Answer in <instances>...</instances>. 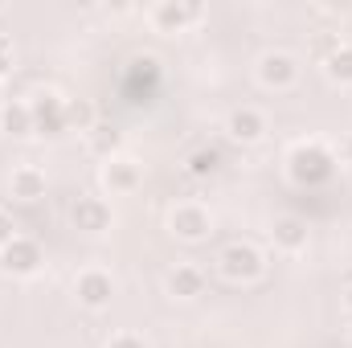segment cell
<instances>
[{"mask_svg": "<svg viewBox=\"0 0 352 348\" xmlns=\"http://www.w3.org/2000/svg\"><path fill=\"white\" fill-rule=\"evenodd\" d=\"M336 173V156L324 148V144H316V140H307V144H295L291 152H287V176H291V184H299V188H320V184H328Z\"/></svg>", "mask_w": 352, "mask_h": 348, "instance_id": "6da1fadb", "label": "cell"}, {"mask_svg": "<svg viewBox=\"0 0 352 348\" xmlns=\"http://www.w3.org/2000/svg\"><path fill=\"white\" fill-rule=\"evenodd\" d=\"M168 230L180 242H205L213 234V213L201 201H176L168 209Z\"/></svg>", "mask_w": 352, "mask_h": 348, "instance_id": "7a4b0ae2", "label": "cell"}, {"mask_svg": "<svg viewBox=\"0 0 352 348\" xmlns=\"http://www.w3.org/2000/svg\"><path fill=\"white\" fill-rule=\"evenodd\" d=\"M217 270H221L230 283H254L266 270V262L250 242H230V246L217 254Z\"/></svg>", "mask_w": 352, "mask_h": 348, "instance_id": "3957f363", "label": "cell"}, {"mask_svg": "<svg viewBox=\"0 0 352 348\" xmlns=\"http://www.w3.org/2000/svg\"><path fill=\"white\" fill-rule=\"evenodd\" d=\"M254 78L266 90H291L299 83V62L287 50H266L263 58H258V66H254Z\"/></svg>", "mask_w": 352, "mask_h": 348, "instance_id": "277c9868", "label": "cell"}, {"mask_svg": "<svg viewBox=\"0 0 352 348\" xmlns=\"http://www.w3.org/2000/svg\"><path fill=\"white\" fill-rule=\"evenodd\" d=\"M41 262H45L41 242H37V238H25V234H16V238L0 250V270H4V274H16V279L37 274V270H41Z\"/></svg>", "mask_w": 352, "mask_h": 348, "instance_id": "5b68a950", "label": "cell"}, {"mask_svg": "<svg viewBox=\"0 0 352 348\" xmlns=\"http://www.w3.org/2000/svg\"><path fill=\"white\" fill-rule=\"evenodd\" d=\"M74 299H78L82 307H90V312L111 307V299H115V279H111V270H102V266L78 270V279H74Z\"/></svg>", "mask_w": 352, "mask_h": 348, "instance_id": "8992f818", "label": "cell"}, {"mask_svg": "<svg viewBox=\"0 0 352 348\" xmlns=\"http://www.w3.org/2000/svg\"><path fill=\"white\" fill-rule=\"evenodd\" d=\"M148 17H152L156 33H184L188 25H197L205 17V8L197 0H160L148 8Z\"/></svg>", "mask_w": 352, "mask_h": 348, "instance_id": "52a82bcc", "label": "cell"}, {"mask_svg": "<svg viewBox=\"0 0 352 348\" xmlns=\"http://www.w3.org/2000/svg\"><path fill=\"white\" fill-rule=\"evenodd\" d=\"M29 111H33V135H62L66 131V98L58 90L33 94Z\"/></svg>", "mask_w": 352, "mask_h": 348, "instance_id": "ba28073f", "label": "cell"}, {"mask_svg": "<svg viewBox=\"0 0 352 348\" xmlns=\"http://www.w3.org/2000/svg\"><path fill=\"white\" fill-rule=\"evenodd\" d=\"M102 188L115 193V197H127L144 184V164L135 156H115V160H102Z\"/></svg>", "mask_w": 352, "mask_h": 348, "instance_id": "9c48e42d", "label": "cell"}, {"mask_svg": "<svg viewBox=\"0 0 352 348\" xmlns=\"http://www.w3.org/2000/svg\"><path fill=\"white\" fill-rule=\"evenodd\" d=\"M226 135L234 144H258L266 135V115L258 107H234L226 115Z\"/></svg>", "mask_w": 352, "mask_h": 348, "instance_id": "30bf717a", "label": "cell"}, {"mask_svg": "<svg viewBox=\"0 0 352 348\" xmlns=\"http://www.w3.org/2000/svg\"><path fill=\"white\" fill-rule=\"evenodd\" d=\"M70 221L78 234H107L111 230V205L102 197H78L70 209Z\"/></svg>", "mask_w": 352, "mask_h": 348, "instance_id": "8fae6325", "label": "cell"}, {"mask_svg": "<svg viewBox=\"0 0 352 348\" xmlns=\"http://www.w3.org/2000/svg\"><path fill=\"white\" fill-rule=\"evenodd\" d=\"M270 242H274V250H283V254H299V250H307V221L295 217V213L274 217Z\"/></svg>", "mask_w": 352, "mask_h": 348, "instance_id": "7c38bea8", "label": "cell"}, {"mask_svg": "<svg viewBox=\"0 0 352 348\" xmlns=\"http://www.w3.org/2000/svg\"><path fill=\"white\" fill-rule=\"evenodd\" d=\"M164 287H168L173 299H201L205 295V270L192 266V262H176L168 270V279H164Z\"/></svg>", "mask_w": 352, "mask_h": 348, "instance_id": "4fadbf2b", "label": "cell"}, {"mask_svg": "<svg viewBox=\"0 0 352 348\" xmlns=\"http://www.w3.org/2000/svg\"><path fill=\"white\" fill-rule=\"evenodd\" d=\"M0 131L12 135V140H29V135H33V111H29L25 98L4 102V111H0Z\"/></svg>", "mask_w": 352, "mask_h": 348, "instance_id": "5bb4252c", "label": "cell"}, {"mask_svg": "<svg viewBox=\"0 0 352 348\" xmlns=\"http://www.w3.org/2000/svg\"><path fill=\"white\" fill-rule=\"evenodd\" d=\"M8 188H12L16 201H41L45 197V173L33 168V164H21V168H12V176H8Z\"/></svg>", "mask_w": 352, "mask_h": 348, "instance_id": "9a60e30c", "label": "cell"}, {"mask_svg": "<svg viewBox=\"0 0 352 348\" xmlns=\"http://www.w3.org/2000/svg\"><path fill=\"white\" fill-rule=\"evenodd\" d=\"M324 74L336 87H352V41H340L336 50L324 54Z\"/></svg>", "mask_w": 352, "mask_h": 348, "instance_id": "2e32d148", "label": "cell"}, {"mask_svg": "<svg viewBox=\"0 0 352 348\" xmlns=\"http://www.w3.org/2000/svg\"><path fill=\"white\" fill-rule=\"evenodd\" d=\"M87 140H90V152H94L98 160H115V156H123V131H119V127L98 123Z\"/></svg>", "mask_w": 352, "mask_h": 348, "instance_id": "e0dca14e", "label": "cell"}, {"mask_svg": "<svg viewBox=\"0 0 352 348\" xmlns=\"http://www.w3.org/2000/svg\"><path fill=\"white\" fill-rule=\"evenodd\" d=\"M98 127V111L90 98H66V131H82L90 135Z\"/></svg>", "mask_w": 352, "mask_h": 348, "instance_id": "ac0fdd59", "label": "cell"}, {"mask_svg": "<svg viewBox=\"0 0 352 348\" xmlns=\"http://www.w3.org/2000/svg\"><path fill=\"white\" fill-rule=\"evenodd\" d=\"M217 168H221V152H217V148H197V152H188V160H184V173L197 176V180H209Z\"/></svg>", "mask_w": 352, "mask_h": 348, "instance_id": "d6986e66", "label": "cell"}, {"mask_svg": "<svg viewBox=\"0 0 352 348\" xmlns=\"http://www.w3.org/2000/svg\"><path fill=\"white\" fill-rule=\"evenodd\" d=\"M107 348H148L144 345V336H135V332H119V336H111Z\"/></svg>", "mask_w": 352, "mask_h": 348, "instance_id": "ffe728a7", "label": "cell"}, {"mask_svg": "<svg viewBox=\"0 0 352 348\" xmlns=\"http://www.w3.org/2000/svg\"><path fill=\"white\" fill-rule=\"evenodd\" d=\"M12 238H16V226H12V217H8V213H0V250H4Z\"/></svg>", "mask_w": 352, "mask_h": 348, "instance_id": "44dd1931", "label": "cell"}, {"mask_svg": "<svg viewBox=\"0 0 352 348\" xmlns=\"http://www.w3.org/2000/svg\"><path fill=\"white\" fill-rule=\"evenodd\" d=\"M332 156H336L340 164H352V135H344V140L336 144V152H332Z\"/></svg>", "mask_w": 352, "mask_h": 348, "instance_id": "7402d4cb", "label": "cell"}, {"mask_svg": "<svg viewBox=\"0 0 352 348\" xmlns=\"http://www.w3.org/2000/svg\"><path fill=\"white\" fill-rule=\"evenodd\" d=\"M8 66H12V41H8V37H0V74H4Z\"/></svg>", "mask_w": 352, "mask_h": 348, "instance_id": "603a6c76", "label": "cell"}, {"mask_svg": "<svg viewBox=\"0 0 352 348\" xmlns=\"http://www.w3.org/2000/svg\"><path fill=\"white\" fill-rule=\"evenodd\" d=\"M344 307H349V312H352V287H349V291H344Z\"/></svg>", "mask_w": 352, "mask_h": 348, "instance_id": "cb8c5ba5", "label": "cell"}, {"mask_svg": "<svg viewBox=\"0 0 352 348\" xmlns=\"http://www.w3.org/2000/svg\"><path fill=\"white\" fill-rule=\"evenodd\" d=\"M0 98H4V83H0Z\"/></svg>", "mask_w": 352, "mask_h": 348, "instance_id": "d4e9b609", "label": "cell"}, {"mask_svg": "<svg viewBox=\"0 0 352 348\" xmlns=\"http://www.w3.org/2000/svg\"><path fill=\"white\" fill-rule=\"evenodd\" d=\"M0 8H4V4H0Z\"/></svg>", "mask_w": 352, "mask_h": 348, "instance_id": "484cf974", "label": "cell"}]
</instances>
